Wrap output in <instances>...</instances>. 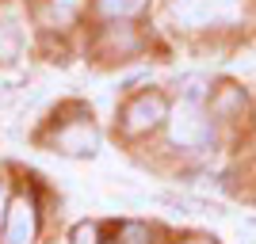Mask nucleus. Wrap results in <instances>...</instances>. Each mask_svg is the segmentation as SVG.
<instances>
[{
	"label": "nucleus",
	"mask_w": 256,
	"mask_h": 244,
	"mask_svg": "<svg viewBox=\"0 0 256 244\" xmlns=\"http://www.w3.org/2000/svg\"><path fill=\"white\" fill-rule=\"evenodd\" d=\"M100 4V11H104V15H134V11H142L146 8V0H96Z\"/></svg>",
	"instance_id": "6"
},
{
	"label": "nucleus",
	"mask_w": 256,
	"mask_h": 244,
	"mask_svg": "<svg viewBox=\"0 0 256 244\" xmlns=\"http://www.w3.org/2000/svg\"><path fill=\"white\" fill-rule=\"evenodd\" d=\"M245 244H256V237H252V241H245Z\"/></svg>",
	"instance_id": "10"
},
{
	"label": "nucleus",
	"mask_w": 256,
	"mask_h": 244,
	"mask_svg": "<svg viewBox=\"0 0 256 244\" xmlns=\"http://www.w3.org/2000/svg\"><path fill=\"white\" fill-rule=\"evenodd\" d=\"M195 244H210V241H195Z\"/></svg>",
	"instance_id": "9"
},
{
	"label": "nucleus",
	"mask_w": 256,
	"mask_h": 244,
	"mask_svg": "<svg viewBox=\"0 0 256 244\" xmlns=\"http://www.w3.org/2000/svg\"><path fill=\"white\" fill-rule=\"evenodd\" d=\"M206 134H210V126H206V118L203 111L188 99L184 107H176V115H172V141L184 149H195V145H203Z\"/></svg>",
	"instance_id": "2"
},
{
	"label": "nucleus",
	"mask_w": 256,
	"mask_h": 244,
	"mask_svg": "<svg viewBox=\"0 0 256 244\" xmlns=\"http://www.w3.org/2000/svg\"><path fill=\"white\" fill-rule=\"evenodd\" d=\"M58 149H62V153H73V157L96 153V130L88 126V122H76V126H62V130H58Z\"/></svg>",
	"instance_id": "5"
},
{
	"label": "nucleus",
	"mask_w": 256,
	"mask_h": 244,
	"mask_svg": "<svg viewBox=\"0 0 256 244\" xmlns=\"http://www.w3.org/2000/svg\"><path fill=\"white\" fill-rule=\"evenodd\" d=\"M96 225H76L73 229V244H96Z\"/></svg>",
	"instance_id": "8"
},
{
	"label": "nucleus",
	"mask_w": 256,
	"mask_h": 244,
	"mask_svg": "<svg viewBox=\"0 0 256 244\" xmlns=\"http://www.w3.org/2000/svg\"><path fill=\"white\" fill-rule=\"evenodd\" d=\"M118 244H150V229L138 225V222H130L126 229H122V241H118Z\"/></svg>",
	"instance_id": "7"
},
{
	"label": "nucleus",
	"mask_w": 256,
	"mask_h": 244,
	"mask_svg": "<svg viewBox=\"0 0 256 244\" xmlns=\"http://www.w3.org/2000/svg\"><path fill=\"white\" fill-rule=\"evenodd\" d=\"M172 15L184 27H218V23L241 19V4L237 0H176Z\"/></svg>",
	"instance_id": "1"
},
{
	"label": "nucleus",
	"mask_w": 256,
	"mask_h": 244,
	"mask_svg": "<svg viewBox=\"0 0 256 244\" xmlns=\"http://www.w3.org/2000/svg\"><path fill=\"white\" fill-rule=\"evenodd\" d=\"M31 237H34V206L27 199H16L12 202V214H8L4 241L8 244H31Z\"/></svg>",
	"instance_id": "3"
},
{
	"label": "nucleus",
	"mask_w": 256,
	"mask_h": 244,
	"mask_svg": "<svg viewBox=\"0 0 256 244\" xmlns=\"http://www.w3.org/2000/svg\"><path fill=\"white\" fill-rule=\"evenodd\" d=\"M164 118V99L160 96H138L126 107V126L130 130H153Z\"/></svg>",
	"instance_id": "4"
}]
</instances>
